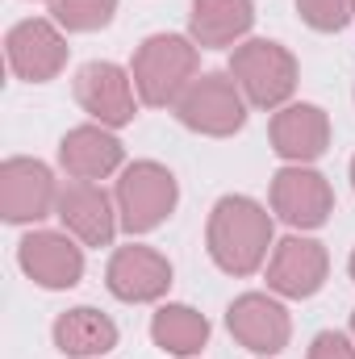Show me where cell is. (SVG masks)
Returning a JSON list of instances; mask_svg holds the SVG:
<instances>
[{
	"label": "cell",
	"instance_id": "cell-1",
	"mask_svg": "<svg viewBox=\"0 0 355 359\" xmlns=\"http://www.w3.org/2000/svg\"><path fill=\"white\" fill-rule=\"evenodd\" d=\"M205 243L226 276H251L264 268L272 247V213L251 196H222L209 213Z\"/></svg>",
	"mask_w": 355,
	"mask_h": 359
},
{
	"label": "cell",
	"instance_id": "cell-2",
	"mask_svg": "<svg viewBox=\"0 0 355 359\" xmlns=\"http://www.w3.org/2000/svg\"><path fill=\"white\" fill-rule=\"evenodd\" d=\"M196 42L192 38H180V34H151L138 55H134V88L138 100L151 104V109H163V104H176L180 96L188 92V84L196 80Z\"/></svg>",
	"mask_w": 355,
	"mask_h": 359
},
{
	"label": "cell",
	"instance_id": "cell-3",
	"mask_svg": "<svg viewBox=\"0 0 355 359\" xmlns=\"http://www.w3.org/2000/svg\"><path fill=\"white\" fill-rule=\"evenodd\" d=\"M176 201H180L176 176L163 163H155V159L130 163L121 172V180H117V217H121L126 234H151V230H159L172 217Z\"/></svg>",
	"mask_w": 355,
	"mask_h": 359
},
{
	"label": "cell",
	"instance_id": "cell-4",
	"mask_svg": "<svg viewBox=\"0 0 355 359\" xmlns=\"http://www.w3.org/2000/svg\"><path fill=\"white\" fill-rule=\"evenodd\" d=\"M230 76L243 88L247 104H255V109H284V100L297 88V59L280 42L251 38V42L234 46Z\"/></svg>",
	"mask_w": 355,
	"mask_h": 359
},
{
	"label": "cell",
	"instance_id": "cell-5",
	"mask_svg": "<svg viewBox=\"0 0 355 359\" xmlns=\"http://www.w3.org/2000/svg\"><path fill=\"white\" fill-rule=\"evenodd\" d=\"M176 117L205 138H230L247 121V96L230 72H205L176 100Z\"/></svg>",
	"mask_w": 355,
	"mask_h": 359
},
{
	"label": "cell",
	"instance_id": "cell-6",
	"mask_svg": "<svg viewBox=\"0 0 355 359\" xmlns=\"http://www.w3.org/2000/svg\"><path fill=\"white\" fill-rule=\"evenodd\" d=\"M4 55H8V67L17 80L25 84H46L55 80L63 67H67V38L59 34L55 21L46 17H29V21H17L4 38Z\"/></svg>",
	"mask_w": 355,
	"mask_h": 359
},
{
	"label": "cell",
	"instance_id": "cell-7",
	"mask_svg": "<svg viewBox=\"0 0 355 359\" xmlns=\"http://www.w3.org/2000/svg\"><path fill=\"white\" fill-rule=\"evenodd\" d=\"M59 205V188L46 163L38 159H4L0 163V213L13 226H29L51 217Z\"/></svg>",
	"mask_w": 355,
	"mask_h": 359
},
{
	"label": "cell",
	"instance_id": "cell-8",
	"mask_svg": "<svg viewBox=\"0 0 355 359\" xmlns=\"http://www.w3.org/2000/svg\"><path fill=\"white\" fill-rule=\"evenodd\" d=\"M335 209V192L322 172L305 168V163H288L272 180V213H280V222H288L293 230H318L326 226Z\"/></svg>",
	"mask_w": 355,
	"mask_h": 359
},
{
	"label": "cell",
	"instance_id": "cell-9",
	"mask_svg": "<svg viewBox=\"0 0 355 359\" xmlns=\"http://www.w3.org/2000/svg\"><path fill=\"white\" fill-rule=\"evenodd\" d=\"M134 76L126 72V67H117V63H105V59H96V63H84L80 67V76H76V100H80V109L96 117V126H109V130H117V126H130L134 121Z\"/></svg>",
	"mask_w": 355,
	"mask_h": 359
},
{
	"label": "cell",
	"instance_id": "cell-10",
	"mask_svg": "<svg viewBox=\"0 0 355 359\" xmlns=\"http://www.w3.org/2000/svg\"><path fill=\"white\" fill-rule=\"evenodd\" d=\"M105 284L117 301H130V305H147V301H159L168 288H172V264L168 255H159L155 247H117L109 268H105Z\"/></svg>",
	"mask_w": 355,
	"mask_h": 359
},
{
	"label": "cell",
	"instance_id": "cell-11",
	"mask_svg": "<svg viewBox=\"0 0 355 359\" xmlns=\"http://www.w3.org/2000/svg\"><path fill=\"white\" fill-rule=\"evenodd\" d=\"M326 271H330V255L322 243L314 238H284L272 247V259H267V288L280 292V297H293V301H305L314 297L322 284H326Z\"/></svg>",
	"mask_w": 355,
	"mask_h": 359
},
{
	"label": "cell",
	"instance_id": "cell-12",
	"mask_svg": "<svg viewBox=\"0 0 355 359\" xmlns=\"http://www.w3.org/2000/svg\"><path fill=\"white\" fill-rule=\"evenodd\" d=\"M226 326L255 355H280L288 347V334H293L288 309L280 301H272L267 292H243V297H234L230 309H226Z\"/></svg>",
	"mask_w": 355,
	"mask_h": 359
},
{
	"label": "cell",
	"instance_id": "cell-13",
	"mask_svg": "<svg viewBox=\"0 0 355 359\" xmlns=\"http://www.w3.org/2000/svg\"><path fill=\"white\" fill-rule=\"evenodd\" d=\"M55 217L67 226L72 238H80L84 247H109L121 217L109 201L105 188H96L88 180H72L67 188H59V205H55Z\"/></svg>",
	"mask_w": 355,
	"mask_h": 359
},
{
	"label": "cell",
	"instance_id": "cell-14",
	"mask_svg": "<svg viewBox=\"0 0 355 359\" xmlns=\"http://www.w3.org/2000/svg\"><path fill=\"white\" fill-rule=\"evenodd\" d=\"M17 264H21V271L34 284H42V288H76L80 276H84V251L72 243V234L34 230V234L21 238Z\"/></svg>",
	"mask_w": 355,
	"mask_h": 359
},
{
	"label": "cell",
	"instance_id": "cell-15",
	"mask_svg": "<svg viewBox=\"0 0 355 359\" xmlns=\"http://www.w3.org/2000/svg\"><path fill=\"white\" fill-rule=\"evenodd\" d=\"M330 147V117L318 104H284L272 117V151L288 163H314Z\"/></svg>",
	"mask_w": 355,
	"mask_h": 359
},
{
	"label": "cell",
	"instance_id": "cell-16",
	"mask_svg": "<svg viewBox=\"0 0 355 359\" xmlns=\"http://www.w3.org/2000/svg\"><path fill=\"white\" fill-rule=\"evenodd\" d=\"M126 159V147L109 134V126H76L59 142V163L72 180H96L113 176Z\"/></svg>",
	"mask_w": 355,
	"mask_h": 359
},
{
	"label": "cell",
	"instance_id": "cell-17",
	"mask_svg": "<svg viewBox=\"0 0 355 359\" xmlns=\"http://www.w3.org/2000/svg\"><path fill=\"white\" fill-rule=\"evenodd\" d=\"M251 25H255L251 0H192V13H188V34L205 50L234 46L239 38L251 34Z\"/></svg>",
	"mask_w": 355,
	"mask_h": 359
},
{
	"label": "cell",
	"instance_id": "cell-18",
	"mask_svg": "<svg viewBox=\"0 0 355 359\" xmlns=\"http://www.w3.org/2000/svg\"><path fill=\"white\" fill-rule=\"evenodd\" d=\"M55 347L63 355L96 359L117 347V322L109 313L92 309V305H76V309L55 318Z\"/></svg>",
	"mask_w": 355,
	"mask_h": 359
},
{
	"label": "cell",
	"instance_id": "cell-19",
	"mask_svg": "<svg viewBox=\"0 0 355 359\" xmlns=\"http://www.w3.org/2000/svg\"><path fill=\"white\" fill-rule=\"evenodd\" d=\"M151 339L168 355H196L209 343V318L196 313L192 305H163L151 318Z\"/></svg>",
	"mask_w": 355,
	"mask_h": 359
},
{
	"label": "cell",
	"instance_id": "cell-20",
	"mask_svg": "<svg viewBox=\"0 0 355 359\" xmlns=\"http://www.w3.org/2000/svg\"><path fill=\"white\" fill-rule=\"evenodd\" d=\"M117 13V0H51V17L67 34H92L105 29Z\"/></svg>",
	"mask_w": 355,
	"mask_h": 359
},
{
	"label": "cell",
	"instance_id": "cell-21",
	"mask_svg": "<svg viewBox=\"0 0 355 359\" xmlns=\"http://www.w3.org/2000/svg\"><path fill=\"white\" fill-rule=\"evenodd\" d=\"M297 13L318 34H339L355 17V0H297Z\"/></svg>",
	"mask_w": 355,
	"mask_h": 359
},
{
	"label": "cell",
	"instance_id": "cell-22",
	"mask_svg": "<svg viewBox=\"0 0 355 359\" xmlns=\"http://www.w3.org/2000/svg\"><path fill=\"white\" fill-rule=\"evenodd\" d=\"M309 359H355V347L343 339V334L322 330V334L314 339V347H309Z\"/></svg>",
	"mask_w": 355,
	"mask_h": 359
},
{
	"label": "cell",
	"instance_id": "cell-23",
	"mask_svg": "<svg viewBox=\"0 0 355 359\" xmlns=\"http://www.w3.org/2000/svg\"><path fill=\"white\" fill-rule=\"evenodd\" d=\"M351 188H355V159H351Z\"/></svg>",
	"mask_w": 355,
	"mask_h": 359
},
{
	"label": "cell",
	"instance_id": "cell-24",
	"mask_svg": "<svg viewBox=\"0 0 355 359\" xmlns=\"http://www.w3.org/2000/svg\"><path fill=\"white\" fill-rule=\"evenodd\" d=\"M351 280H355V251H351Z\"/></svg>",
	"mask_w": 355,
	"mask_h": 359
},
{
	"label": "cell",
	"instance_id": "cell-25",
	"mask_svg": "<svg viewBox=\"0 0 355 359\" xmlns=\"http://www.w3.org/2000/svg\"><path fill=\"white\" fill-rule=\"evenodd\" d=\"M351 330H355V313H351Z\"/></svg>",
	"mask_w": 355,
	"mask_h": 359
}]
</instances>
